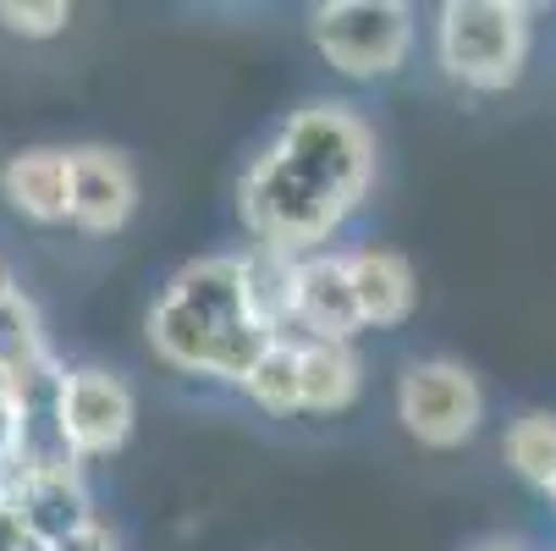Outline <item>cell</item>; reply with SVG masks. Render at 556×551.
<instances>
[{"instance_id": "6da1fadb", "label": "cell", "mask_w": 556, "mask_h": 551, "mask_svg": "<svg viewBox=\"0 0 556 551\" xmlns=\"http://www.w3.org/2000/svg\"><path fill=\"white\" fill-rule=\"evenodd\" d=\"M375 177V138L348 105L298 111L237 188L243 226L260 249L303 260L358 210Z\"/></svg>"}, {"instance_id": "7a4b0ae2", "label": "cell", "mask_w": 556, "mask_h": 551, "mask_svg": "<svg viewBox=\"0 0 556 551\" xmlns=\"http://www.w3.org/2000/svg\"><path fill=\"white\" fill-rule=\"evenodd\" d=\"M441 66L468 89H507L518 84L529 55V12L513 0H452L441 7Z\"/></svg>"}, {"instance_id": "3957f363", "label": "cell", "mask_w": 556, "mask_h": 551, "mask_svg": "<svg viewBox=\"0 0 556 551\" xmlns=\"http://www.w3.org/2000/svg\"><path fill=\"white\" fill-rule=\"evenodd\" d=\"M314 50L348 77H386L414 45V17L396 0H331L308 17Z\"/></svg>"}, {"instance_id": "277c9868", "label": "cell", "mask_w": 556, "mask_h": 551, "mask_svg": "<svg viewBox=\"0 0 556 551\" xmlns=\"http://www.w3.org/2000/svg\"><path fill=\"white\" fill-rule=\"evenodd\" d=\"M149 342L172 370L188 375H220V380H243L249 364L276 342L254 321H204V314L161 298L149 309Z\"/></svg>"}, {"instance_id": "5b68a950", "label": "cell", "mask_w": 556, "mask_h": 551, "mask_svg": "<svg viewBox=\"0 0 556 551\" xmlns=\"http://www.w3.org/2000/svg\"><path fill=\"white\" fill-rule=\"evenodd\" d=\"M396 414H403L408 436L446 452L463 447L485 419V398H480V380H473L463 364L452 359H425L403 375L396 386Z\"/></svg>"}, {"instance_id": "8992f818", "label": "cell", "mask_w": 556, "mask_h": 551, "mask_svg": "<svg viewBox=\"0 0 556 551\" xmlns=\"http://www.w3.org/2000/svg\"><path fill=\"white\" fill-rule=\"evenodd\" d=\"M55 436L72 452V463L111 458L132 436V391L111 370H66L55 386Z\"/></svg>"}, {"instance_id": "52a82bcc", "label": "cell", "mask_w": 556, "mask_h": 551, "mask_svg": "<svg viewBox=\"0 0 556 551\" xmlns=\"http://www.w3.org/2000/svg\"><path fill=\"white\" fill-rule=\"evenodd\" d=\"M138 204V177L116 149H66V221L84 231H122Z\"/></svg>"}, {"instance_id": "ba28073f", "label": "cell", "mask_w": 556, "mask_h": 551, "mask_svg": "<svg viewBox=\"0 0 556 551\" xmlns=\"http://www.w3.org/2000/svg\"><path fill=\"white\" fill-rule=\"evenodd\" d=\"M364 331L342 254H303L292 276V337L287 342H353Z\"/></svg>"}, {"instance_id": "9c48e42d", "label": "cell", "mask_w": 556, "mask_h": 551, "mask_svg": "<svg viewBox=\"0 0 556 551\" xmlns=\"http://www.w3.org/2000/svg\"><path fill=\"white\" fill-rule=\"evenodd\" d=\"M0 497L17 508L23 529L45 546H61L77 529L94 524V508H89V491L77 480V468H12Z\"/></svg>"}, {"instance_id": "30bf717a", "label": "cell", "mask_w": 556, "mask_h": 551, "mask_svg": "<svg viewBox=\"0 0 556 551\" xmlns=\"http://www.w3.org/2000/svg\"><path fill=\"white\" fill-rule=\"evenodd\" d=\"M342 271H348V287H353V303H358V321L364 326H403L414 314V265L391 249H358V254H342Z\"/></svg>"}, {"instance_id": "8fae6325", "label": "cell", "mask_w": 556, "mask_h": 551, "mask_svg": "<svg viewBox=\"0 0 556 551\" xmlns=\"http://www.w3.org/2000/svg\"><path fill=\"white\" fill-rule=\"evenodd\" d=\"M364 364L353 342H298V414H342L358 398Z\"/></svg>"}, {"instance_id": "7c38bea8", "label": "cell", "mask_w": 556, "mask_h": 551, "mask_svg": "<svg viewBox=\"0 0 556 551\" xmlns=\"http://www.w3.org/2000/svg\"><path fill=\"white\" fill-rule=\"evenodd\" d=\"M0 193L12 199L17 215L55 226L66 221V149H23L0 172Z\"/></svg>"}, {"instance_id": "4fadbf2b", "label": "cell", "mask_w": 556, "mask_h": 551, "mask_svg": "<svg viewBox=\"0 0 556 551\" xmlns=\"http://www.w3.org/2000/svg\"><path fill=\"white\" fill-rule=\"evenodd\" d=\"M161 298L204 314V321H249V309H243V265H237L231 254H210V260L182 265L166 281Z\"/></svg>"}, {"instance_id": "5bb4252c", "label": "cell", "mask_w": 556, "mask_h": 551, "mask_svg": "<svg viewBox=\"0 0 556 551\" xmlns=\"http://www.w3.org/2000/svg\"><path fill=\"white\" fill-rule=\"evenodd\" d=\"M243 309H249V321L265 326L270 337H292V276H298V260L281 254V249H249L243 260Z\"/></svg>"}, {"instance_id": "9a60e30c", "label": "cell", "mask_w": 556, "mask_h": 551, "mask_svg": "<svg viewBox=\"0 0 556 551\" xmlns=\"http://www.w3.org/2000/svg\"><path fill=\"white\" fill-rule=\"evenodd\" d=\"M0 364H12L17 375H34L50 364L39 309L23 298V287H0Z\"/></svg>"}, {"instance_id": "2e32d148", "label": "cell", "mask_w": 556, "mask_h": 551, "mask_svg": "<svg viewBox=\"0 0 556 551\" xmlns=\"http://www.w3.org/2000/svg\"><path fill=\"white\" fill-rule=\"evenodd\" d=\"M243 391H249L260 409H270V414H298V342H281V337H276V342L249 364Z\"/></svg>"}, {"instance_id": "e0dca14e", "label": "cell", "mask_w": 556, "mask_h": 551, "mask_svg": "<svg viewBox=\"0 0 556 551\" xmlns=\"http://www.w3.org/2000/svg\"><path fill=\"white\" fill-rule=\"evenodd\" d=\"M507 463L540 491H551L556 480V414H523L507 430Z\"/></svg>"}, {"instance_id": "ac0fdd59", "label": "cell", "mask_w": 556, "mask_h": 551, "mask_svg": "<svg viewBox=\"0 0 556 551\" xmlns=\"http://www.w3.org/2000/svg\"><path fill=\"white\" fill-rule=\"evenodd\" d=\"M0 23L23 39H55L72 23L66 0H0Z\"/></svg>"}, {"instance_id": "d6986e66", "label": "cell", "mask_w": 556, "mask_h": 551, "mask_svg": "<svg viewBox=\"0 0 556 551\" xmlns=\"http://www.w3.org/2000/svg\"><path fill=\"white\" fill-rule=\"evenodd\" d=\"M55 551H116V540H111V529L94 518L89 529H77V535H72V540H61Z\"/></svg>"}, {"instance_id": "ffe728a7", "label": "cell", "mask_w": 556, "mask_h": 551, "mask_svg": "<svg viewBox=\"0 0 556 551\" xmlns=\"http://www.w3.org/2000/svg\"><path fill=\"white\" fill-rule=\"evenodd\" d=\"M28 540V529H23V518H17V508L0 497V551H17Z\"/></svg>"}, {"instance_id": "44dd1931", "label": "cell", "mask_w": 556, "mask_h": 551, "mask_svg": "<svg viewBox=\"0 0 556 551\" xmlns=\"http://www.w3.org/2000/svg\"><path fill=\"white\" fill-rule=\"evenodd\" d=\"M480 551H513V546H480Z\"/></svg>"}, {"instance_id": "7402d4cb", "label": "cell", "mask_w": 556, "mask_h": 551, "mask_svg": "<svg viewBox=\"0 0 556 551\" xmlns=\"http://www.w3.org/2000/svg\"><path fill=\"white\" fill-rule=\"evenodd\" d=\"M0 287H12V276H7V271H0Z\"/></svg>"}, {"instance_id": "603a6c76", "label": "cell", "mask_w": 556, "mask_h": 551, "mask_svg": "<svg viewBox=\"0 0 556 551\" xmlns=\"http://www.w3.org/2000/svg\"><path fill=\"white\" fill-rule=\"evenodd\" d=\"M551 502H556V480H551Z\"/></svg>"}]
</instances>
